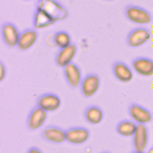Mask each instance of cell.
Segmentation results:
<instances>
[{"mask_svg": "<svg viewBox=\"0 0 153 153\" xmlns=\"http://www.w3.org/2000/svg\"><path fill=\"white\" fill-rule=\"evenodd\" d=\"M36 6L42 9L56 22L65 20L69 14L68 10L56 0H38Z\"/></svg>", "mask_w": 153, "mask_h": 153, "instance_id": "cell-1", "label": "cell"}, {"mask_svg": "<svg viewBox=\"0 0 153 153\" xmlns=\"http://www.w3.org/2000/svg\"><path fill=\"white\" fill-rule=\"evenodd\" d=\"M100 85L99 76L96 73L91 72L82 78L79 87L81 94L85 98H90L96 94Z\"/></svg>", "mask_w": 153, "mask_h": 153, "instance_id": "cell-2", "label": "cell"}, {"mask_svg": "<svg viewBox=\"0 0 153 153\" xmlns=\"http://www.w3.org/2000/svg\"><path fill=\"white\" fill-rule=\"evenodd\" d=\"M47 112L35 105L29 112L26 118V127L30 131H35L40 128L45 123L48 115Z\"/></svg>", "mask_w": 153, "mask_h": 153, "instance_id": "cell-3", "label": "cell"}, {"mask_svg": "<svg viewBox=\"0 0 153 153\" xmlns=\"http://www.w3.org/2000/svg\"><path fill=\"white\" fill-rule=\"evenodd\" d=\"M126 17L131 22L138 25H146L152 20V16L146 10L134 5H128L124 10Z\"/></svg>", "mask_w": 153, "mask_h": 153, "instance_id": "cell-4", "label": "cell"}, {"mask_svg": "<svg viewBox=\"0 0 153 153\" xmlns=\"http://www.w3.org/2000/svg\"><path fill=\"white\" fill-rule=\"evenodd\" d=\"M1 37L3 42L10 48L17 47L20 32L13 23L5 22L1 26Z\"/></svg>", "mask_w": 153, "mask_h": 153, "instance_id": "cell-5", "label": "cell"}, {"mask_svg": "<svg viewBox=\"0 0 153 153\" xmlns=\"http://www.w3.org/2000/svg\"><path fill=\"white\" fill-rule=\"evenodd\" d=\"M90 136V130L84 127L75 126L66 130V141L72 145L83 144Z\"/></svg>", "mask_w": 153, "mask_h": 153, "instance_id": "cell-6", "label": "cell"}, {"mask_svg": "<svg viewBox=\"0 0 153 153\" xmlns=\"http://www.w3.org/2000/svg\"><path fill=\"white\" fill-rule=\"evenodd\" d=\"M41 136L44 140L51 143L60 144L66 141V130L55 125L44 127L41 130Z\"/></svg>", "mask_w": 153, "mask_h": 153, "instance_id": "cell-7", "label": "cell"}, {"mask_svg": "<svg viewBox=\"0 0 153 153\" xmlns=\"http://www.w3.org/2000/svg\"><path fill=\"white\" fill-rule=\"evenodd\" d=\"M62 103L60 97L53 93H45L38 97L36 105L41 108L47 112L57 110Z\"/></svg>", "mask_w": 153, "mask_h": 153, "instance_id": "cell-8", "label": "cell"}, {"mask_svg": "<svg viewBox=\"0 0 153 153\" xmlns=\"http://www.w3.org/2000/svg\"><path fill=\"white\" fill-rule=\"evenodd\" d=\"M63 75L68 85L75 88L79 87L82 79L81 70L79 66L74 62H72L63 68Z\"/></svg>", "mask_w": 153, "mask_h": 153, "instance_id": "cell-9", "label": "cell"}, {"mask_svg": "<svg viewBox=\"0 0 153 153\" xmlns=\"http://www.w3.org/2000/svg\"><path fill=\"white\" fill-rule=\"evenodd\" d=\"M150 32L144 27H137L131 30L127 37L128 46L136 48L145 44L151 38Z\"/></svg>", "mask_w": 153, "mask_h": 153, "instance_id": "cell-10", "label": "cell"}, {"mask_svg": "<svg viewBox=\"0 0 153 153\" xmlns=\"http://www.w3.org/2000/svg\"><path fill=\"white\" fill-rule=\"evenodd\" d=\"M76 51L77 46L72 42L65 48L59 49L54 59L56 66L63 68L68 64L72 63L76 54Z\"/></svg>", "mask_w": 153, "mask_h": 153, "instance_id": "cell-11", "label": "cell"}, {"mask_svg": "<svg viewBox=\"0 0 153 153\" xmlns=\"http://www.w3.org/2000/svg\"><path fill=\"white\" fill-rule=\"evenodd\" d=\"M38 32L35 28H27L20 32L17 48L20 51H26L36 42Z\"/></svg>", "mask_w": 153, "mask_h": 153, "instance_id": "cell-12", "label": "cell"}, {"mask_svg": "<svg viewBox=\"0 0 153 153\" xmlns=\"http://www.w3.org/2000/svg\"><path fill=\"white\" fill-rule=\"evenodd\" d=\"M133 146L134 151L144 152L148 142V131L145 124H138L137 129L133 136Z\"/></svg>", "mask_w": 153, "mask_h": 153, "instance_id": "cell-13", "label": "cell"}, {"mask_svg": "<svg viewBox=\"0 0 153 153\" xmlns=\"http://www.w3.org/2000/svg\"><path fill=\"white\" fill-rule=\"evenodd\" d=\"M112 71L115 78L122 82H128L133 77L130 68L121 61H116L112 64Z\"/></svg>", "mask_w": 153, "mask_h": 153, "instance_id": "cell-14", "label": "cell"}, {"mask_svg": "<svg viewBox=\"0 0 153 153\" xmlns=\"http://www.w3.org/2000/svg\"><path fill=\"white\" fill-rule=\"evenodd\" d=\"M128 114L137 124H145L152 120L151 112L140 105L133 103L128 108Z\"/></svg>", "mask_w": 153, "mask_h": 153, "instance_id": "cell-15", "label": "cell"}, {"mask_svg": "<svg viewBox=\"0 0 153 153\" xmlns=\"http://www.w3.org/2000/svg\"><path fill=\"white\" fill-rule=\"evenodd\" d=\"M134 71L140 75L149 76L153 75V60L146 57H138L131 63Z\"/></svg>", "mask_w": 153, "mask_h": 153, "instance_id": "cell-16", "label": "cell"}, {"mask_svg": "<svg viewBox=\"0 0 153 153\" xmlns=\"http://www.w3.org/2000/svg\"><path fill=\"white\" fill-rule=\"evenodd\" d=\"M56 22L45 11L38 7L36 8L33 16V26L35 29L44 28L54 25Z\"/></svg>", "mask_w": 153, "mask_h": 153, "instance_id": "cell-17", "label": "cell"}, {"mask_svg": "<svg viewBox=\"0 0 153 153\" xmlns=\"http://www.w3.org/2000/svg\"><path fill=\"white\" fill-rule=\"evenodd\" d=\"M104 117L102 108L96 105H91L86 107L84 112V118L87 123L91 125L100 124Z\"/></svg>", "mask_w": 153, "mask_h": 153, "instance_id": "cell-18", "label": "cell"}, {"mask_svg": "<svg viewBox=\"0 0 153 153\" xmlns=\"http://www.w3.org/2000/svg\"><path fill=\"white\" fill-rule=\"evenodd\" d=\"M137 124L129 120H124L119 122L116 127L117 133L124 137L133 136L137 129Z\"/></svg>", "mask_w": 153, "mask_h": 153, "instance_id": "cell-19", "label": "cell"}, {"mask_svg": "<svg viewBox=\"0 0 153 153\" xmlns=\"http://www.w3.org/2000/svg\"><path fill=\"white\" fill-rule=\"evenodd\" d=\"M53 42L59 49L65 48L72 43L71 35L65 30L57 31L53 36Z\"/></svg>", "mask_w": 153, "mask_h": 153, "instance_id": "cell-20", "label": "cell"}, {"mask_svg": "<svg viewBox=\"0 0 153 153\" xmlns=\"http://www.w3.org/2000/svg\"><path fill=\"white\" fill-rule=\"evenodd\" d=\"M7 68L2 61H0V81L2 82L6 77Z\"/></svg>", "mask_w": 153, "mask_h": 153, "instance_id": "cell-21", "label": "cell"}, {"mask_svg": "<svg viewBox=\"0 0 153 153\" xmlns=\"http://www.w3.org/2000/svg\"><path fill=\"white\" fill-rule=\"evenodd\" d=\"M26 153H43V152L38 147L32 146L27 149Z\"/></svg>", "mask_w": 153, "mask_h": 153, "instance_id": "cell-22", "label": "cell"}, {"mask_svg": "<svg viewBox=\"0 0 153 153\" xmlns=\"http://www.w3.org/2000/svg\"><path fill=\"white\" fill-rule=\"evenodd\" d=\"M148 153H153V147L150 148L148 152Z\"/></svg>", "mask_w": 153, "mask_h": 153, "instance_id": "cell-23", "label": "cell"}, {"mask_svg": "<svg viewBox=\"0 0 153 153\" xmlns=\"http://www.w3.org/2000/svg\"><path fill=\"white\" fill-rule=\"evenodd\" d=\"M132 153H144V152H138V151H134V152H133Z\"/></svg>", "mask_w": 153, "mask_h": 153, "instance_id": "cell-24", "label": "cell"}, {"mask_svg": "<svg viewBox=\"0 0 153 153\" xmlns=\"http://www.w3.org/2000/svg\"><path fill=\"white\" fill-rule=\"evenodd\" d=\"M101 153H111V152L109 151H103V152H102Z\"/></svg>", "mask_w": 153, "mask_h": 153, "instance_id": "cell-25", "label": "cell"}, {"mask_svg": "<svg viewBox=\"0 0 153 153\" xmlns=\"http://www.w3.org/2000/svg\"><path fill=\"white\" fill-rule=\"evenodd\" d=\"M105 1H113L114 0H105Z\"/></svg>", "mask_w": 153, "mask_h": 153, "instance_id": "cell-26", "label": "cell"}, {"mask_svg": "<svg viewBox=\"0 0 153 153\" xmlns=\"http://www.w3.org/2000/svg\"><path fill=\"white\" fill-rule=\"evenodd\" d=\"M24 1H31V0H24Z\"/></svg>", "mask_w": 153, "mask_h": 153, "instance_id": "cell-27", "label": "cell"}]
</instances>
